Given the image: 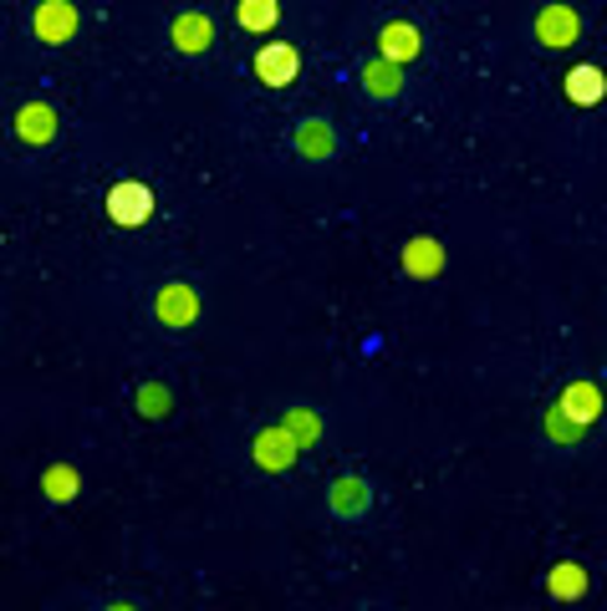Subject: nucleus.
Segmentation results:
<instances>
[{
  "label": "nucleus",
  "mask_w": 607,
  "mask_h": 611,
  "mask_svg": "<svg viewBox=\"0 0 607 611\" xmlns=\"http://www.w3.org/2000/svg\"><path fill=\"white\" fill-rule=\"evenodd\" d=\"M567 98H572L577 107H597V102L607 98L603 66H572V72H567Z\"/></svg>",
  "instance_id": "10"
},
{
  "label": "nucleus",
  "mask_w": 607,
  "mask_h": 611,
  "mask_svg": "<svg viewBox=\"0 0 607 611\" xmlns=\"http://www.w3.org/2000/svg\"><path fill=\"white\" fill-rule=\"evenodd\" d=\"M281 429H287L291 438H296V448H306V444H317V438H321V418H317V413H306V408H296V413H291L287 423H281Z\"/></svg>",
  "instance_id": "17"
},
{
  "label": "nucleus",
  "mask_w": 607,
  "mask_h": 611,
  "mask_svg": "<svg viewBox=\"0 0 607 611\" xmlns=\"http://www.w3.org/2000/svg\"><path fill=\"white\" fill-rule=\"evenodd\" d=\"M255 463L270 469V474L291 469V463H296V438H291L287 429H266L261 438H255Z\"/></svg>",
  "instance_id": "8"
},
{
  "label": "nucleus",
  "mask_w": 607,
  "mask_h": 611,
  "mask_svg": "<svg viewBox=\"0 0 607 611\" xmlns=\"http://www.w3.org/2000/svg\"><path fill=\"white\" fill-rule=\"evenodd\" d=\"M404 270L408 276H439L444 270V250H439V240H408V250H404Z\"/></svg>",
  "instance_id": "13"
},
{
  "label": "nucleus",
  "mask_w": 607,
  "mask_h": 611,
  "mask_svg": "<svg viewBox=\"0 0 607 611\" xmlns=\"http://www.w3.org/2000/svg\"><path fill=\"white\" fill-rule=\"evenodd\" d=\"M138 413H149V418H164V413H169V387H164V382H149V387H138Z\"/></svg>",
  "instance_id": "20"
},
{
  "label": "nucleus",
  "mask_w": 607,
  "mask_h": 611,
  "mask_svg": "<svg viewBox=\"0 0 607 611\" xmlns=\"http://www.w3.org/2000/svg\"><path fill=\"white\" fill-rule=\"evenodd\" d=\"M541 429H546V438L552 444H561V448H572V444H582L592 429H582V423H572V418L561 413V408H546V418H541Z\"/></svg>",
  "instance_id": "14"
},
{
  "label": "nucleus",
  "mask_w": 607,
  "mask_h": 611,
  "mask_svg": "<svg viewBox=\"0 0 607 611\" xmlns=\"http://www.w3.org/2000/svg\"><path fill=\"white\" fill-rule=\"evenodd\" d=\"M363 82H368L372 98H399L404 77H399V66L393 62H372V66H363Z\"/></svg>",
  "instance_id": "15"
},
{
  "label": "nucleus",
  "mask_w": 607,
  "mask_h": 611,
  "mask_svg": "<svg viewBox=\"0 0 607 611\" xmlns=\"http://www.w3.org/2000/svg\"><path fill=\"white\" fill-rule=\"evenodd\" d=\"M378 41H383V62H393V66H404L419 56V26H414V21H389Z\"/></svg>",
  "instance_id": "9"
},
{
  "label": "nucleus",
  "mask_w": 607,
  "mask_h": 611,
  "mask_svg": "<svg viewBox=\"0 0 607 611\" xmlns=\"http://www.w3.org/2000/svg\"><path fill=\"white\" fill-rule=\"evenodd\" d=\"M251 72L266 87H291L296 82V72H302V51L291 47V41H266V47L255 51Z\"/></svg>",
  "instance_id": "1"
},
{
  "label": "nucleus",
  "mask_w": 607,
  "mask_h": 611,
  "mask_svg": "<svg viewBox=\"0 0 607 611\" xmlns=\"http://www.w3.org/2000/svg\"><path fill=\"white\" fill-rule=\"evenodd\" d=\"M296 149L312 153V158H327V153H332V132L321 128V123H306V128L296 132Z\"/></svg>",
  "instance_id": "19"
},
{
  "label": "nucleus",
  "mask_w": 607,
  "mask_h": 611,
  "mask_svg": "<svg viewBox=\"0 0 607 611\" xmlns=\"http://www.w3.org/2000/svg\"><path fill=\"white\" fill-rule=\"evenodd\" d=\"M577 31H582V21H577L572 5H546L536 16V41L541 47H572Z\"/></svg>",
  "instance_id": "5"
},
{
  "label": "nucleus",
  "mask_w": 607,
  "mask_h": 611,
  "mask_svg": "<svg viewBox=\"0 0 607 611\" xmlns=\"http://www.w3.org/2000/svg\"><path fill=\"white\" fill-rule=\"evenodd\" d=\"M236 21L245 26V31H270V26L281 21V11H276L270 0H245V5L236 11Z\"/></svg>",
  "instance_id": "16"
},
{
  "label": "nucleus",
  "mask_w": 607,
  "mask_h": 611,
  "mask_svg": "<svg viewBox=\"0 0 607 611\" xmlns=\"http://www.w3.org/2000/svg\"><path fill=\"white\" fill-rule=\"evenodd\" d=\"M557 408L572 418V423L592 429V423L603 418V387H597V382H587V378L567 382V387H561V397H557Z\"/></svg>",
  "instance_id": "3"
},
{
  "label": "nucleus",
  "mask_w": 607,
  "mask_h": 611,
  "mask_svg": "<svg viewBox=\"0 0 607 611\" xmlns=\"http://www.w3.org/2000/svg\"><path fill=\"white\" fill-rule=\"evenodd\" d=\"M153 311H159L164 327H189V321L200 316V296H194V285L169 281L164 291H159V301H153Z\"/></svg>",
  "instance_id": "4"
},
{
  "label": "nucleus",
  "mask_w": 607,
  "mask_h": 611,
  "mask_svg": "<svg viewBox=\"0 0 607 611\" xmlns=\"http://www.w3.org/2000/svg\"><path fill=\"white\" fill-rule=\"evenodd\" d=\"M47 495L51 499H77V469H47Z\"/></svg>",
  "instance_id": "21"
},
{
  "label": "nucleus",
  "mask_w": 607,
  "mask_h": 611,
  "mask_svg": "<svg viewBox=\"0 0 607 611\" xmlns=\"http://www.w3.org/2000/svg\"><path fill=\"white\" fill-rule=\"evenodd\" d=\"M16 138L21 143H31V149L51 143V138H56V107H47V102H26V107L16 113Z\"/></svg>",
  "instance_id": "6"
},
{
  "label": "nucleus",
  "mask_w": 607,
  "mask_h": 611,
  "mask_svg": "<svg viewBox=\"0 0 607 611\" xmlns=\"http://www.w3.org/2000/svg\"><path fill=\"white\" fill-rule=\"evenodd\" d=\"M31 26H36V36H41L47 47H62V41H72V36H77V11L51 0V5H41V11L31 16Z\"/></svg>",
  "instance_id": "7"
},
{
  "label": "nucleus",
  "mask_w": 607,
  "mask_h": 611,
  "mask_svg": "<svg viewBox=\"0 0 607 611\" xmlns=\"http://www.w3.org/2000/svg\"><path fill=\"white\" fill-rule=\"evenodd\" d=\"M169 36H174V47L194 56V51H204L210 41H215V26H210V16H200V11H189V16L174 21V31H169Z\"/></svg>",
  "instance_id": "11"
},
{
  "label": "nucleus",
  "mask_w": 607,
  "mask_h": 611,
  "mask_svg": "<svg viewBox=\"0 0 607 611\" xmlns=\"http://www.w3.org/2000/svg\"><path fill=\"white\" fill-rule=\"evenodd\" d=\"M546 591L557 596V601H577V596L587 591V565H577V561L552 565V576H546Z\"/></svg>",
  "instance_id": "12"
},
{
  "label": "nucleus",
  "mask_w": 607,
  "mask_h": 611,
  "mask_svg": "<svg viewBox=\"0 0 607 611\" xmlns=\"http://www.w3.org/2000/svg\"><path fill=\"white\" fill-rule=\"evenodd\" d=\"M363 505H368V484H363V480H342L338 495H332V510H338V514H357Z\"/></svg>",
  "instance_id": "18"
},
{
  "label": "nucleus",
  "mask_w": 607,
  "mask_h": 611,
  "mask_svg": "<svg viewBox=\"0 0 607 611\" xmlns=\"http://www.w3.org/2000/svg\"><path fill=\"white\" fill-rule=\"evenodd\" d=\"M108 215H113V225H128V230H134V225H143V219L153 215V194L134 179L113 183V189H108Z\"/></svg>",
  "instance_id": "2"
},
{
  "label": "nucleus",
  "mask_w": 607,
  "mask_h": 611,
  "mask_svg": "<svg viewBox=\"0 0 607 611\" xmlns=\"http://www.w3.org/2000/svg\"><path fill=\"white\" fill-rule=\"evenodd\" d=\"M108 611H134V607H128V601H118V607H108Z\"/></svg>",
  "instance_id": "22"
}]
</instances>
